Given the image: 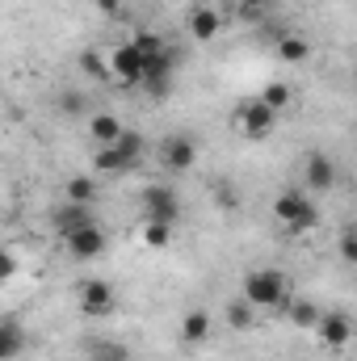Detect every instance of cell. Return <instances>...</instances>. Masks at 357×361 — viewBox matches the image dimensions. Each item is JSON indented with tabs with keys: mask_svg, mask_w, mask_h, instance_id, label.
I'll return each mask as SVG.
<instances>
[{
	"mask_svg": "<svg viewBox=\"0 0 357 361\" xmlns=\"http://www.w3.org/2000/svg\"><path fill=\"white\" fill-rule=\"evenodd\" d=\"M273 219L290 231V235H303L320 223V206H315V193L307 189H282L277 202H273Z\"/></svg>",
	"mask_w": 357,
	"mask_h": 361,
	"instance_id": "cell-1",
	"label": "cell"
},
{
	"mask_svg": "<svg viewBox=\"0 0 357 361\" xmlns=\"http://www.w3.org/2000/svg\"><path fill=\"white\" fill-rule=\"evenodd\" d=\"M286 290H290V277L282 269H253L244 277V298L257 311H282V307H290Z\"/></svg>",
	"mask_w": 357,
	"mask_h": 361,
	"instance_id": "cell-2",
	"label": "cell"
},
{
	"mask_svg": "<svg viewBox=\"0 0 357 361\" xmlns=\"http://www.w3.org/2000/svg\"><path fill=\"white\" fill-rule=\"evenodd\" d=\"M143 135L139 130H126L114 147H97V156H92V169L97 173H105V177H114V173H131L139 160H143Z\"/></svg>",
	"mask_w": 357,
	"mask_h": 361,
	"instance_id": "cell-3",
	"label": "cell"
},
{
	"mask_svg": "<svg viewBox=\"0 0 357 361\" xmlns=\"http://www.w3.org/2000/svg\"><path fill=\"white\" fill-rule=\"evenodd\" d=\"M139 210H143V223H177L181 219V193L173 185H164V180L143 185L139 189Z\"/></svg>",
	"mask_w": 357,
	"mask_h": 361,
	"instance_id": "cell-4",
	"label": "cell"
},
{
	"mask_svg": "<svg viewBox=\"0 0 357 361\" xmlns=\"http://www.w3.org/2000/svg\"><path fill=\"white\" fill-rule=\"evenodd\" d=\"M231 122H236V130L244 139H269L273 126H277V109H269L261 97H248V101H240L231 109Z\"/></svg>",
	"mask_w": 357,
	"mask_h": 361,
	"instance_id": "cell-5",
	"label": "cell"
},
{
	"mask_svg": "<svg viewBox=\"0 0 357 361\" xmlns=\"http://www.w3.org/2000/svg\"><path fill=\"white\" fill-rule=\"evenodd\" d=\"M109 68H114V85H122V89H143V80H147V55L135 42H118L109 55Z\"/></svg>",
	"mask_w": 357,
	"mask_h": 361,
	"instance_id": "cell-6",
	"label": "cell"
},
{
	"mask_svg": "<svg viewBox=\"0 0 357 361\" xmlns=\"http://www.w3.org/2000/svg\"><path fill=\"white\" fill-rule=\"evenodd\" d=\"M76 307H80V315H85V319H105V315H114V307H118V294H114V286H109V281L89 277V281H80Z\"/></svg>",
	"mask_w": 357,
	"mask_h": 361,
	"instance_id": "cell-7",
	"label": "cell"
},
{
	"mask_svg": "<svg viewBox=\"0 0 357 361\" xmlns=\"http://www.w3.org/2000/svg\"><path fill=\"white\" fill-rule=\"evenodd\" d=\"M63 248H68V257H76V261H97V257H105V248H109V235H105V227H80V231H72V235H63Z\"/></svg>",
	"mask_w": 357,
	"mask_h": 361,
	"instance_id": "cell-8",
	"label": "cell"
},
{
	"mask_svg": "<svg viewBox=\"0 0 357 361\" xmlns=\"http://www.w3.org/2000/svg\"><path fill=\"white\" fill-rule=\"evenodd\" d=\"M160 164H164L169 173H189V169L198 164V143H193L189 135H169V139L160 143Z\"/></svg>",
	"mask_w": 357,
	"mask_h": 361,
	"instance_id": "cell-9",
	"label": "cell"
},
{
	"mask_svg": "<svg viewBox=\"0 0 357 361\" xmlns=\"http://www.w3.org/2000/svg\"><path fill=\"white\" fill-rule=\"evenodd\" d=\"M315 332H320L324 349H332V353H341V349L353 345V319H349L345 311H324V319H320Z\"/></svg>",
	"mask_w": 357,
	"mask_h": 361,
	"instance_id": "cell-10",
	"label": "cell"
},
{
	"mask_svg": "<svg viewBox=\"0 0 357 361\" xmlns=\"http://www.w3.org/2000/svg\"><path fill=\"white\" fill-rule=\"evenodd\" d=\"M303 189L307 193H328L337 189V164L324 156V152H311L307 164H303Z\"/></svg>",
	"mask_w": 357,
	"mask_h": 361,
	"instance_id": "cell-11",
	"label": "cell"
},
{
	"mask_svg": "<svg viewBox=\"0 0 357 361\" xmlns=\"http://www.w3.org/2000/svg\"><path fill=\"white\" fill-rule=\"evenodd\" d=\"M185 25H189V38L206 47V42H214V38H219V30H223V13H219L214 4H193Z\"/></svg>",
	"mask_w": 357,
	"mask_h": 361,
	"instance_id": "cell-12",
	"label": "cell"
},
{
	"mask_svg": "<svg viewBox=\"0 0 357 361\" xmlns=\"http://www.w3.org/2000/svg\"><path fill=\"white\" fill-rule=\"evenodd\" d=\"M173 68H177V55H173V51L152 55V59H147V80H143V89L152 92V97H169V92H173Z\"/></svg>",
	"mask_w": 357,
	"mask_h": 361,
	"instance_id": "cell-13",
	"label": "cell"
},
{
	"mask_svg": "<svg viewBox=\"0 0 357 361\" xmlns=\"http://www.w3.org/2000/svg\"><path fill=\"white\" fill-rule=\"evenodd\" d=\"M210 332H214V319H210V311H206V307H193V311H185V315H181V345L198 349V345H206V341H210Z\"/></svg>",
	"mask_w": 357,
	"mask_h": 361,
	"instance_id": "cell-14",
	"label": "cell"
},
{
	"mask_svg": "<svg viewBox=\"0 0 357 361\" xmlns=\"http://www.w3.org/2000/svg\"><path fill=\"white\" fill-rule=\"evenodd\" d=\"M89 223H97V219H92V206H80V202H63V206L51 214V227H55L59 240L72 235V231H80V227H89Z\"/></svg>",
	"mask_w": 357,
	"mask_h": 361,
	"instance_id": "cell-15",
	"label": "cell"
},
{
	"mask_svg": "<svg viewBox=\"0 0 357 361\" xmlns=\"http://www.w3.org/2000/svg\"><path fill=\"white\" fill-rule=\"evenodd\" d=\"M21 349H25V328L17 315H4L0 319V361H13Z\"/></svg>",
	"mask_w": 357,
	"mask_h": 361,
	"instance_id": "cell-16",
	"label": "cell"
},
{
	"mask_svg": "<svg viewBox=\"0 0 357 361\" xmlns=\"http://www.w3.org/2000/svg\"><path fill=\"white\" fill-rule=\"evenodd\" d=\"M89 135H92V143H101V147H114L126 130H122V122L114 118V114H89Z\"/></svg>",
	"mask_w": 357,
	"mask_h": 361,
	"instance_id": "cell-17",
	"label": "cell"
},
{
	"mask_svg": "<svg viewBox=\"0 0 357 361\" xmlns=\"http://www.w3.org/2000/svg\"><path fill=\"white\" fill-rule=\"evenodd\" d=\"M286 319H290L294 328H320L324 307H320V302H311V298H294V302L286 307Z\"/></svg>",
	"mask_w": 357,
	"mask_h": 361,
	"instance_id": "cell-18",
	"label": "cell"
},
{
	"mask_svg": "<svg viewBox=\"0 0 357 361\" xmlns=\"http://www.w3.org/2000/svg\"><path fill=\"white\" fill-rule=\"evenodd\" d=\"M277 59L282 63H307L311 59V42L303 34H282L277 38Z\"/></svg>",
	"mask_w": 357,
	"mask_h": 361,
	"instance_id": "cell-19",
	"label": "cell"
},
{
	"mask_svg": "<svg viewBox=\"0 0 357 361\" xmlns=\"http://www.w3.org/2000/svg\"><path fill=\"white\" fill-rule=\"evenodd\" d=\"M97 193H101V185H97L89 173H76V177H68V185H63V197H68V202H80V206H92Z\"/></svg>",
	"mask_w": 357,
	"mask_h": 361,
	"instance_id": "cell-20",
	"label": "cell"
},
{
	"mask_svg": "<svg viewBox=\"0 0 357 361\" xmlns=\"http://www.w3.org/2000/svg\"><path fill=\"white\" fill-rule=\"evenodd\" d=\"M223 319H227V328H253L257 324V307L248 302V298H231L227 307H223Z\"/></svg>",
	"mask_w": 357,
	"mask_h": 361,
	"instance_id": "cell-21",
	"label": "cell"
},
{
	"mask_svg": "<svg viewBox=\"0 0 357 361\" xmlns=\"http://www.w3.org/2000/svg\"><path fill=\"white\" fill-rule=\"evenodd\" d=\"M89 361H131V349L118 341H89Z\"/></svg>",
	"mask_w": 357,
	"mask_h": 361,
	"instance_id": "cell-22",
	"label": "cell"
},
{
	"mask_svg": "<svg viewBox=\"0 0 357 361\" xmlns=\"http://www.w3.org/2000/svg\"><path fill=\"white\" fill-rule=\"evenodd\" d=\"M261 101H265L269 109H277V114H282V109L294 101V92H290V85H286V80H269L265 89H261Z\"/></svg>",
	"mask_w": 357,
	"mask_h": 361,
	"instance_id": "cell-23",
	"label": "cell"
},
{
	"mask_svg": "<svg viewBox=\"0 0 357 361\" xmlns=\"http://www.w3.org/2000/svg\"><path fill=\"white\" fill-rule=\"evenodd\" d=\"M80 72H85V76H92V80H114L109 59H101L97 51H85V55H80Z\"/></svg>",
	"mask_w": 357,
	"mask_h": 361,
	"instance_id": "cell-24",
	"label": "cell"
},
{
	"mask_svg": "<svg viewBox=\"0 0 357 361\" xmlns=\"http://www.w3.org/2000/svg\"><path fill=\"white\" fill-rule=\"evenodd\" d=\"M143 244L147 248H169L173 244V223H143Z\"/></svg>",
	"mask_w": 357,
	"mask_h": 361,
	"instance_id": "cell-25",
	"label": "cell"
},
{
	"mask_svg": "<svg viewBox=\"0 0 357 361\" xmlns=\"http://www.w3.org/2000/svg\"><path fill=\"white\" fill-rule=\"evenodd\" d=\"M131 42H135L147 59H152V55H160V51H169V42H164L156 30H135V38H131Z\"/></svg>",
	"mask_w": 357,
	"mask_h": 361,
	"instance_id": "cell-26",
	"label": "cell"
},
{
	"mask_svg": "<svg viewBox=\"0 0 357 361\" xmlns=\"http://www.w3.org/2000/svg\"><path fill=\"white\" fill-rule=\"evenodd\" d=\"M21 269V261H17V248H0V286H8L13 277Z\"/></svg>",
	"mask_w": 357,
	"mask_h": 361,
	"instance_id": "cell-27",
	"label": "cell"
},
{
	"mask_svg": "<svg viewBox=\"0 0 357 361\" xmlns=\"http://www.w3.org/2000/svg\"><path fill=\"white\" fill-rule=\"evenodd\" d=\"M337 252H341V261H345V265H357V227H349V231L341 235Z\"/></svg>",
	"mask_w": 357,
	"mask_h": 361,
	"instance_id": "cell-28",
	"label": "cell"
},
{
	"mask_svg": "<svg viewBox=\"0 0 357 361\" xmlns=\"http://www.w3.org/2000/svg\"><path fill=\"white\" fill-rule=\"evenodd\" d=\"M273 4H277V0H240V17H244V21H257V17H261L265 8H273Z\"/></svg>",
	"mask_w": 357,
	"mask_h": 361,
	"instance_id": "cell-29",
	"label": "cell"
},
{
	"mask_svg": "<svg viewBox=\"0 0 357 361\" xmlns=\"http://www.w3.org/2000/svg\"><path fill=\"white\" fill-rule=\"evenodd\" d=\"M59 109L76 118V114H85V109H89V101H85L80 92H63V97H59Z\"/></svg>",
	"mask_w": 357,
	"mask_h": 361,
	"instance_id": "cell-30",
	"label": "cell"
},
{
	"mask_svg": "<svg viewBox=\"0 0 357 361\" xmlns=\"http://www.w3.org/2000/svg\"><path fill=\"white\" fill-rule=\"evenodd\" d=\"M214 197H219V206H223V210H240V193H236V189H227L223 180L214 185Z\"/></svg>",
	"mask_w": 357,
	"mask_h": 361,
	"instance_id": "cell-31",
	"label": "cell"
},
{
	"mask_svg": "<svg viewBox=\"0 0 357 361\" xmlns=\"http://www.w3.org/2000/svg\"><path fill=\"white\" fill-rule=\"evenodd\" d=\"M92 4H97L105 17H118V13H122V0H92Z\"/></svg>",
	"mask_w": 357,
	"mask_h": 361,
	"instance_id": "cell-32",
	"label": "cell"
}]
</instances>
